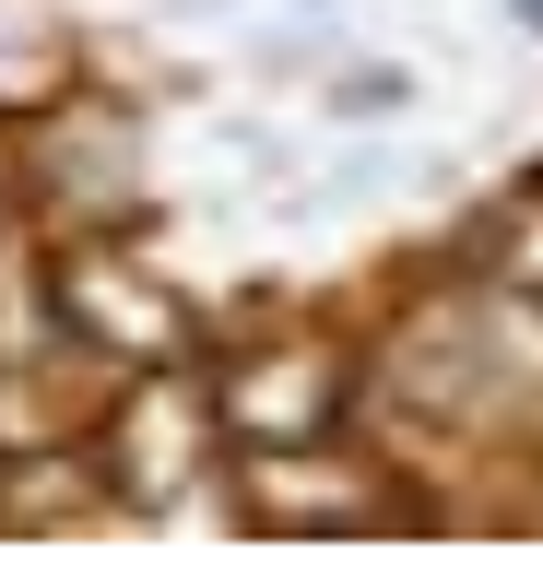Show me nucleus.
Masks as SVG:
<instances>
[{
	"instance_id": "5",
	"label": "nucleus",
	"mask_w": 543,
	"mask_h": 566,
	"mask_svg": "<svg viewBox=\"0 0 543 566\" xmlns=\"http://www.w3.org/2000/svg\"><path fill=\"white\" fill-rule=\"evenodd\" d=\"M72 318L95 331V343H118V354H154L166 331H178V318H166V295H143V283H118L107 260H95V272H72Z\"/></svg>"
},
{
	"instance_id": "1",
	"label": "nucleus",
	"mask_w": 543,
	"mask_h": 566,
	"mask_svg": "<svg viewBox=\"0 0 543 566\" xmlns=\"http://www.w3.org/2000/svg\"><path fill=\"white\" fill-rule=\"evenodd\" d=\"M249 520H284V531H355V520H378V472L320 460V449H272V460H249Z\"/></svg>"
},
{
	"instance_id": "2",
	"label": "nucleus",
	"mask_w": 543,
	"mask_h": 566,
	"mask_svg": "<svg viewBox=\"0 0 543 566\" xmlns=\"http://www.w3.org/2000/svg\"><path fill=\"white\" fill-rule=\"evenodd\" d=\"M497 389V366H484V318L449 307V318H414L390 354V401H414V413H472Z\"/></svg>"
},
{
	"instance_id": "4",
	"label": "nucleus",
	"mask_w": 543,
	"mask_h": 566,
	"mask_svg": "<svg viewBox=\"0 0 543 566\" xmlns=\"http://www.w3.org/2000/svg\"><path fill=\"white\" fill-rule=\"evenodd\" d=\"M201 424H213V401H201V389H189V378H154L143 401H130V484L166 495L189 460H201Z\"/></svg>"
},
{
	"instance_id": "3",
	"label": "nucleus",
	"mask_w": 543,
	"mask_h": 566,
	"mask_svg": "<svg viewBox=\"0 0 543 566\" xmlns=\"http://www.w3.org/2000/svg\"><path fill=\"white\" fill-rule=\"evenodd\" d=\"M224 413L249 424V437H307V424L331 413V366L320 354H260V366H237Z\"/></svg>"
},
{
	"instance_id": "6",
	"label": "nucleus",
	"mask_w": 543,
	"mask_h": 566,
	"mask_svg": "<svg viewBox=\"0 0 543 566\" xmlns=\"http://www.w3.org/2000/svg\"><path fill=\"white\" fill-rule=\"evenodd\" d=\"M484 307H497V331H520V343L543 354V248H520V260H508V283L484 295Z\"/></svg>"
},
{
	"instance_id": "7",
	"label": "nucleus",
	"mask_w": 543,
	"mask_h": 566,
	"mask_svg": "<svg viewBox=\"0 0 543 566\" xmlns=\"http://www.w3.org/2000/svg\"><path fill=\"white\" fill-rule=\"evenodd\" d=\"M83 484H95L83 460H36V472H12V484H0V507H12V520H48V507H72Z\"/></svg>"
}]
</instances>
